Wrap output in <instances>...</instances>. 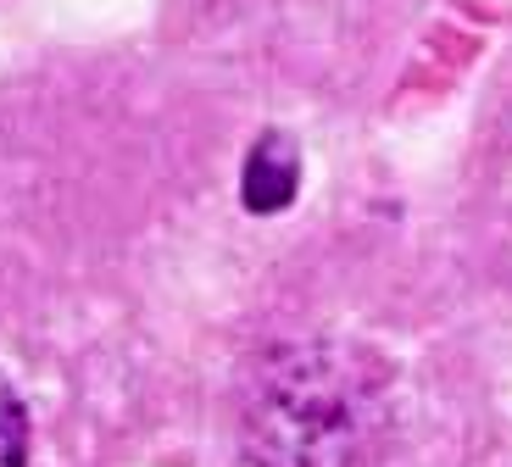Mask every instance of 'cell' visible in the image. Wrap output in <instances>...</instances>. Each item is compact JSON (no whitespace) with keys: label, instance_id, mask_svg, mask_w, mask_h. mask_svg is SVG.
Masks as SVG:
<instances>
[{"label":"cell","instance_id":"obj_2","mask_svg":"<svg viewBox=\"0 0 512 467\" xmlns=\"http://www.w3.org/2000/svg\"><path fill=\"white\" fill-rule=\"evenodd\" d=\"M240 195L251 212H279L284 201L295 195V145L279 134L256 139V151L245 156V173H240Z\"/></svg>","mask_w":512,"mask_h":467},{"label":"cell","instance_id":"obj_3","mask_svg":"<svg viewBox=\"0 0 512 467\" xmlns=\"http://www.w3.org/2000/svg\"><path fill=\"white\" fill-rule=\"evenodd\" d=\"M0 467H28V412L6 373H0Z\"/></svg>","mask_w":512,"mask_h":467},{"label":"cell","instance_id":"obj_1","mask_svg":"<svg viewBox=\"0 0 512 467\" xmlns=\"http://www.w3.org/2000/svg\"><path fill=\"white\" fill-rule=\"evenodd\" d=\"M384 412L379 367L351 345H279L256 362L240 440L256 467H351Z\"/></svg>","mask_w":512,"mask_h":467}]
</instances>
